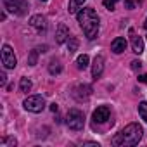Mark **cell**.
Wrapping results in <instances>:
<instances>
[{
    "instance_id": "obj_1",
    "label": "cell",
    "mask_w": 147,
    "mask_h": 147,
    "mask_svg": "<svg viewBox=\"0 0 147 147\" xmlns=\"http://www.w3.org/2000/svg\"><path fill=\"white\" fill-rule=\"evenodd\" d=\"M76 18H78V23H80L85 36L88 40L97 38V35H99V16H97V12L92 7H85L76 14Z\"/></svg>"
},
{
    "instance_id": "obj_2",
    "label": "cell",
    "mask_w": 147,
    "mask_h": 147,
    "mask_svg": "<svg viewBox=\"0 0 147 147\" xmlns=\"http://www.w3.org/2000/svg\"><path fill=\"white\" fill-rule=\"evenodd\" d=\"M142 133H144V130H142L140 125L130 123L119 133H116L113 137V145H123V147H126V145H137L140 142V138H142Z\"/></svg>"
},
{
    "instance_id": "obj_3",
    "label": "cell",
    "mask_w": 147,
    "mask_h": 147,
    "mask_svg": "<svg viewBox=\"0 0 147 147\" xmlns=\"http://www.w3.org/2000/svg\"><path fill=\"white\" fill-rule=\"evenodd\" d=\"M66 123L71 130H82L85 126V114L80 109H69L67 116H66Z\"/></svg>"
},
{
    "instance_id": "obj_4",
    "label": "cell",
    "mask_w": 147,
    "mask_h": 147,
    "mask_svg": "<svg viewBox=\"0 0 147 147\" xmlns=\"http://www.w3.org/2000/svg\"><path fill=\"white\" fill-rule=\"evenodd\" d=\"M5 9L11 12V14H16V16H24L28 12V2L26 0H2Z\"/></svg>"
},
{
    "instance_id": "obj_5",
    "label": "cell",
    "mask_w": 147,
    "mask_h": 147,
    "mask_svg": "<svg viewBox=\"0 0 147 147\" xmlns=\"http://www.w3.org/2000/svg\"><path fill=\"white\" fill-rule=\"evenodd\" d=\"M23 106H24V109L30 111V113H42L43 107H45V100H43L42 95H31V97L24 99Z\"/></svg>"
},
{
    "instance_id": "obj_6",
    "label": "cell",
    "mask_w": 147,
    "mask_h": 147,
    "mask_svg": "<svg viewBox=\"0 0 147 147\" xmlns=\"http://www.w3.org/2000/svg\"><path fill=\"white\" fill-rule=\"evenodd\" d=\"M2 64L5 69H14L18 64V59L14 55V50L11 45H4L2 47Z\"/></svg>"
},
{
    "instance_id": "obj_7",
    "label": "cell",
    "mask_w": 147,
    "mask_h": 147,
    "mask_svg": "<svg viewBox=\"0 0 147 147\" xmlns=\"http://www.w3.org/2000/svg\"><path fill=\"white\" fill-rule=\"evenodd\" d=\"M73 95H75L76 100H87V99L92 95V87H90V85H80V87L75 88Z\"/></svg>"
},
{
    "instance_id": "obj_8",
    "label": "cell",
    "mask_w": 147,
    "mask_h": 147,
    "mask_svg": "<svg viewBox=\"0 0 147 147\" xmlns=\"http://www.w3.org/2000/svg\"><path fill=\"white\" fill-rule=\"evenodd\" d=\"M30 24H31L35 30H38L40 33H45V30H47V19H45L42 14L31 16V19H30Z\"/></svg>"
},
{
    "instance_id": "obj_9",
    "label": "cell",
    "mask_w": 147,
    "mask_h": 147,
    "mask_svg": "<svg viewBox=\"0 0 147 147\" xmlns=\"http://www.w3.org/2000/svg\"><path fill=\"white\" fill-rule=\"evenodd\" d=\"M109 114H111L109 107L107 106H100V107H97L94 111V121L95 123H104V121L109 119Z\"/></svg>"
},
{
    "instance_id": "obj_10",
    "label": "cell",
    "mask_w": 147,
    "mask_h": 147,
    "mask_svg": "<svg viewBox=\"0 0 147 147\" xmlns=\"http://www.w3.org/2000/svg\"><path fill=\"white\" fill-rule=\"evenodd\" d=\"M102 71H104V57L102 55H95L94 64H92V76L97 80L102 75Z\"/></svg>"
},
{
    "instance_id": "obj_11",
    "label": "cell",
    "mask_w": 147,
    "mask_h": 147,
    "mask_svg": "<svg viewBox=\"0 0 147 147\" xmlns=\"http://www.w3.org/2000/svg\"><path fill=\"white\" fill-rule=\"evenodd\" d=\"M67 40H69V30H67V26L66 24H59L57 31H55V42L61 45V43H64Z\"/></svg>"
},
{
    "instance_id": "obj_12",
    "label": "cell",
    "mask_w": 147,
    "mask_h": 147,
    "mask_svg": "<svg viewBox=\"0 0 147 147\" xmlns=\"http://www.w3.org/2000/svg\"><path fill=\"white\" fill-rule=\"evenodd\" d=\"M125 49H126V40H125L123 36H118V38L113 40L111 50H113L114 54H121V52H125Z\"/></svg>"
},
{
    "instance_id": "obj_13",
    "label": "cell",
    "mask_w": 147,
    "mask_h": 147,
    "mask_svg": "<svg viewBox=\"0 0 147 147\" xmlns=\"http://www.w3.org/2000/svg\"><path fill=\"white\" fill-rule=\"evenodd\" d=\"M131 49L135 54H142L144 52V40L137 35H131Z\"/></svg>"
},
{
    "instance_id": "obj_14",
    "label": "cell",
    "mask_w": 147,
    "mask_h": 147,
    "mask_svg": "<svg viewBox=\"0 0 147 147\" xmlns=\"http://www.w3.org/2000/svg\"><path fill=\"white\" fill-rule=\"evenodd\" d=\"M85 0H69V7H67V12L69 14H78V9L83 5Z\"/></svg>"
},
{
    "instance_id": "obj_15",
    "label": "cell",
    "mask_w": 147,
    "mask_h": 147,
    "mask_svg": "<svg viewBox=\"0 0 147 147\" xmlns=\"http://www.w3.org/2000/svg\"><path fill=\"white\" fill-rule=\"evenodd\" d=\"M88 55L87 54H82V55H78V59H76V66H78V69H87L88 67Z\"/></svg>"
},
{
    "instance_id": "obj_16",
    "label": "cell",
    "mask_w": 147,
    "mask_h": 147,
    "mask_svg": "<svg viewBox=\"0 0 147 147\" xmlns=\"http://www.w3.org/2000/svg\"><path fill=\"white\" fill-rule=\"evenodd\" d=\"M78 45H80V42H78L76 36H69V40H67V50L69 52H76Z\"/></svg>"
},
{
    "instance_id": "obj_17",
    "label": "cell",
    "mask_w": 147,
    "mask_h": 147,
    "mask_svg": "<svg viewBox=\"0 0 147 147\" xmlns=\"http://www.w3.org/2000/svg\"><path fill=\"white\" fill-rule=\"evenodd\" d=\"M31 87H33L31 80H28V78H21V82H19V88H21V92H30Z\"/></svg>"
},
{
    "instance_id": "obj_18",
    "label": "cell",
    "mask_w": 147,
    "mask_h": 147,
    "mask_svg": "<svg viewBox=\"0 0 147 147\" xmlns=\"http://www.w3.org/2000/svg\"><path fill=\"white\" fill-rule=\"evenodd\" d=\"M138 114H140V118L147 123V102H145V100L138 104Z\"/></svg>"
},
{
    "instance_id": "obj_19",
    "label": "cell",
    "mask_w": 147,
    "mask_h": 147,
    "mask_svg": "<svg viewBox=\"0 0 147 147\" xmlns=\"http://www.w3.org/2000/svg\"><path fill=\"white\" fill-rule=\"evenodd\" d=\"M61 64L57 62V61H52L50 62V66H49V73H50V75H59V73H61Z\"/></svg>"
},
{
    "instance_id": "obj_20",
    "label": "cell",
    "mask_w": 147,
    "mask_h": 147,
    "mask_svg": "<svg viewBox=\"0 0 147 147\" xmlns=\"http://www.w3.org/2000/svg\"><path fill=\"white\" fill-rule=\"evenodd\" d=\"M38 54H40V52H38L36 49L30 54V59H28V64H30V66H35V64H36V57H38Z\"/></svg>"
},
{
    "instance_id": "obj_21",
    "label": "cell",
    "mask_w": 147,
    "mask_h": 147,
    "mask_svg": "<svg viewBox=\"0 0 147 147\" xmlns=\"http://www.w3.org/2000/svg\"><path fill=\"white\" fill-rule=\"evenodd\" d=\"M116 2H119V0H104V7H106L107 11H114Z\"/></svg>"
},
{
    "instance_id": "obj_22",
    "label": "cell",
    "mask_w": 147,
    "mask_h": 147,
    "mask_svg": "<svg viewBox=\"0 0 147 147\" xmlns=\"http://www.w3.org/2000/svg\"><path fill=\"white\" fill-rule=\"evenodd\" d=\"M140 67H142V62L140 61H131V69L133 71H138Z\"/></svg>"
},
{
    "instance_id": "obj_23",
    "label": "cell",
    "mask_w": 147,
    "mask_h": 147,
    "mask_svg": "<svg viewBox=\"0 0 147 147\" xmlns=\"http://www.w3.org/2000/svg\"><path fill=\"white\" fill-rule=\"evenodd\" d=\"M125 7L126 9H135V0H125Z\"/></svg>"
},
{
    "instance_id": "obj_24",
    "label": "cell",
    "mask_w": 147,
    "mask_h": 147,
    "mask_svg": "<svg viewBox=\"0 0 147 147\" xmlns=\"http://www.w3.org/2000/svg\"><path fill=\"white\" fill-rule=\"evenodd\" d=\"M36 50L43 54V52H47V50H49V47H47V45H42V47H36Z\"/></svg>"
},
{
    "instance_id": "obj_25",
    "label": "cell",
    "mask_w": 147,
    "mask_h": 147,
    "mask_svg": "<svg viewBox=\"0 0 147 147\" xmlns=\"http://www.w3.org/2000/svg\"><path fill=\"white\" fill-rule=\"evenodd\" d=\"M138 82H142V83H147V75H142V76H138Z\"/></svg>"
},
{
    "instance_id": "obj_26",
    "label": "cell",
    "mask_w": 147,
    "mask_h": 147,
    "mask_svg": "<svg viewBox=\"0 0 147 147\" xmlns=\"http://www.w3.org/2000/svg\"><path fill=\"white\" fill-rule=\"evenodd\" d=\"M5 80H7V76H5V73H2V75H0V83H5Z\"/></svg>"
},
{
    "instance_id": "obj_27",
    "label": "cell",
    "mask_w": 147,
    "mask_h": 147,
    "mask_svg": "<svg viewBox=\"0 0 147 147\" xmlns=\"http://www.w3.org/2000/svg\"><path fill=\"white\" fill-rule=\"evenodd\" d=\"M50 111L52 113H57V104H50Z\"/></svg>"
},
{
    "instance_id": "obj_28",
    "label": "cell",
    "mask_w": 147,
    "mask_h": 147,
    "mask_svg": "<svg viewBox=\"0 0 147 147\" xmlns=\"http://www.w3.org/2000/svg\"><path fill=\"white\" fill-rule=\"evenodd\" d=\"M144 26H145V28H147V21H145V24H144Z\"/></svg>"
},
{
    "instance_id": "obj_29",
    "label": "cell",
    "mask_w": 147,
    "mask_h": 147,
    "mask_svg": "<svg viewBox=\"0 0 147 147\" xmlns=\"http://www.w3.org/2000/svg\"><path fill=\"white\" fill-rule=\"evenodd\" d=\"M42 2H45V0H42Z\"/></svg>"
}]
</instances>
